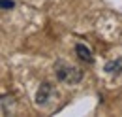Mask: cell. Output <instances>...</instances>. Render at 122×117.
Wrapping results in <instances>:
<instances>
[{
	"label": "cell",
	"mask_w": 122,
	"mask_h": 117,
	"mask_svg": "<svg viewBox=\"0 0 122 117\" xmlns=\"http://www.w3.org/2000/svg\"><path fill=\"white\" fill-rule=\"evenodd\" d=\"M55 72H56V77L64 81V83H70V85H75L83 79V70H79L73 64H68V62H62L58 60L55 64Z\"/></svg>",
	"instance_id": "cell-1"
},
{
	"label": "cell",
	"mask_w": 122,
	"mask_h": 117,
	"mask_svg": "<svg viewBox=\"0 0 122 117\" xmlns=\"http://www.w3.org/2000/svg\"><path fill=\"white\" fill-rule=\"evenodd\" d=\"M0 6H2V10H10V8H13V2L11 0H0Z\"/></svg>",
	"instance_id": "cell-4"
},
{
	"label": "cell",
	"mask_w": 122,
	"mask_h": 117,
	"mask_svg": "<svg viewBox=\"0 0 122 117\" xmlns=\"http://www.w3.org/2000/svg\"><path fill=\"white\" fill-rule=\"evenodd\" d=\"M75 53L79 55V58H81V60H85V62H88V64L94 60V58H92V55H90V49H88L86 45H83V44H77V45H75Z\"/></svg>",
	"instance_id": "cell-3"
},
{
	"label": "cell",
	"mask_w": 122,
	"mask_h": 117,
	"mask_svg": "<svg viewBox=\"0 0 122 117\" xmlns=\"http://www.w3.org/2000/svg\"><path fill=\"white\" fill-rule=\"evenodd\" d=\"M51 94H53V87H51V83H41V85H40V91H38V94H36V102L40 104V106H43V104L51 98Z\"/></svg>",
	"instance_id": "cell-2"
}]
</instances>
